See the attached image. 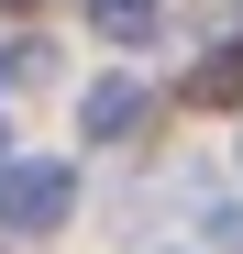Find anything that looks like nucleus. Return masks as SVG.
I'll return each mask as SVG.
<instances>
[{
	"instance_id": "nucleus-2",
	"label": "nucleus",
	"mask_w": 243,
	"mask_h": 254,
	"mask_svg": "<svg viewBox=\"0 0 243 254\" xmlns=\"http://www.w3.org/2000/svg\"><path fill=\"white\" fill-rule=\"evenodd\" d=\"M144 111H155V100H144V77H100V89H89V133H100V144H122Z\"/></svg>"
},
{
	"instance_id": "nucleus-3",
	"label": "nucleus",
	"mask_w": 243,
	"mask_h": 254,
	"mask_svg": "<svg viewBox=\"0 0 243 254\" xmlns=\"http://www.w3.org/2000/svg\"><path fill=\"white\" fill-rule=\"evenodd\" d=\"M89 22L111 33V45H144V33H155V0H89Z\"/></svg>"
},
{
	"instance_id": "nucleus-1",
	"label": "nucleus",
	"mask_w": 243,
	"mask_h": 254,
	"mask_svg": "<svg viewBox=\"0 0 243 254\" xmlns=\"http://www.w3.org/2000/svg\"><path fill=\"white\" fill-rule=\"evenodd\" d=\"M77 210V166L66 155H22V166H0V221L11 232H56Z\"/></svg>"
},
{
	"instance_id": "nucleus-6",
	"label": "nucleus",
	"mask_w": 243,
	"mask_h": 254,
	"mask_svg": "<svg viewBox=\"0 0 243 254\" xmlns=\"http://www.w3.org/2000/svg\"><path fill=\"white\" fill-rule=\"evenodd\" d=\"M0 11H11V0H0Z\"/></svg>"
},
{
	"instance_id": "nucleus-4",
	"label": "nucleus",
	"mask_w": 243,
	"mask_h": 254,
	"mask_svg": "<svg viewBox=\"0 0 243 254\" xmlns=\"http://www.w3.org/2000/svg\"><path fill=\"white\" fill-rule=\"evenodd\" d=\"M188 89H199V100H232V89H243V33H232V45L199 66V77H188Z\"/></svg>"
},
{
	"instance_id": "nucleus-5",
	"label": "nucleus",
	"mask_w": 243,
	"mask_h": 254,
	"mask_svg": "<svg viewBox=\"0 0 243 254\" xmlns=\"http://www.w3.org/2000/svg\"><path fill=\"white\" fill-rule=\"evenodd\" d=\"M210 243H232V254H243V210H210Z\"/></svg>"
}]
</instances>
